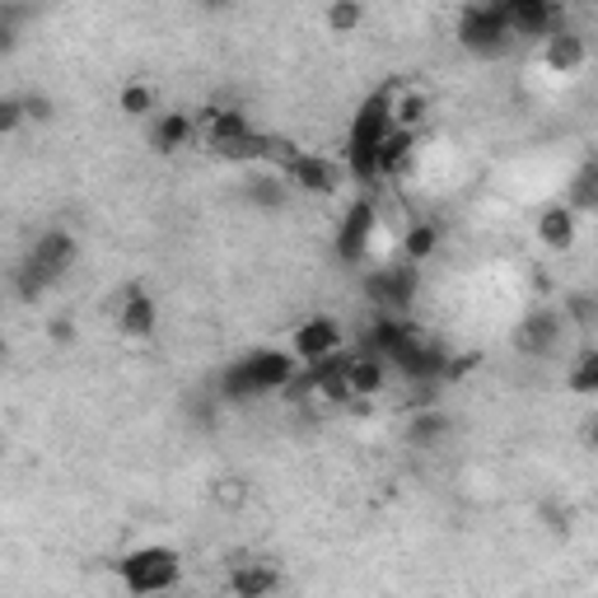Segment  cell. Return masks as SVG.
Instances as JSON below:
<instances>
[{
    "label": "cell",
    "mask_w": 598,
    "mask_h": 598,
    "mask_svg": "<svg viewBox=\"0 0 598 598\" xmlns=\"http://www.w3.org/2000/svg\"><path fill=\"white\" fill-rule=\"evenodd\" d=\"M192 136H197V117L192 113H160L150 122V150L154 154H179L192 146Z\"/></svg>",
    "instance_id": "cell-15"
},
{
    "label": "cell",
    "mask_w": 598,
    "mask_h": 598,
    "mask_svg": "<svg viewBox=\"0 0 598 598\" xmlns=\"http://www.w3.org/2000/svg\"><path fill=\"white\" fill-rule=\"evenodd\" d=\"M206 140H210V150H220V146H230V140L239 136H249V117H243L239 108H206Z\"/></svg>",
    "instance_id": "cell-21"
},
{
    "label": "cell",
    "mask_w": 598,
    "mask_h": 598,
    "mask_svg": "<svg viewBox=\"0 0 598 598\" xmlns=\"http://www.w3.org/2000/svg\"><path fill=\"white\" fill-rule=\"evenodd\" d=\"M0 20L14 24V28H24L33 20V5H28V0H0Z\"/></svg>",
    "instance_id": "cell-31"
},
{
    "label": "cell",
    "mask_w": 598,
    "mask_h": 598,
    "mask_svg": "<svg viewBox=\"0 0 598 598\" xmlns=\"http://www.w3.org/2000/svg\"><path fill=\"white\" fill-rule=\"evenodd\" d=\"M459 43H463V51H472V57L496 61V57H505V51L515 47V33H509L505 14L491 10L482 0V5H468L459 14Z\"/></svg>",
    "instance_id": "cell-3"
},
{
    "label": "cell",
    "mask_w": 598,
    "mask_h": 598,
    "mask_svg": "<svg viewBox=\"0 0 598 598\" xmlns=\"http://www.w3.org/2000/svg\"><path fill=\"white\" fill-rule=\"evenodd\" d=\"M10 356V346H5V337H0V360H5Z\"/></svg>",
    "instance_id": "cell-35"
},
{
    "label": "cell",
    "mask_w": 598,
    "mask_h": 598,
    "mask_svg": "<svg viewBox=\"0 0 598 598\" xmlns=\"http://www.w3.org/2000/svg\"><path fill=\"white\" fill-rule=\"evenodd\" d=\"M154 327H160V304H154V295L146 286H127L117 299V332L122 337L146 342V337H154Z\"/></svg>",
    "instance_id": "cell-10"
},
{
    "label": "cell",
    "mask_w": 598,
    "mask_h": 598,
    "mask_svg": "<svg viewBox=\"0 0 598 598\" xmlns=\"http://www.w3.org/2000/svg\"><path fill=\"white\" fill-rule=\"evenodd\" d=\"M389 117H393V127H402V131H421V127H426V117H430V99L421 90H398L389 99Z\"/></svg>",
    "instance_id": "cell-22"
},
{
    "label": "cell",
    "mask_w": 598,
    "mask_h": 598,
    "mask_svg": "<svg viewBox=\"0 0 598 598\" xmlns=\"http://www.w3.org/2000/svg\"><path fill=\"white\" fill-rule=\"evenodd\" d=\"M117 108L127 113V117H146V113H154V90L146 80H131L127 90H122V99H117Z\"/></svg>",
    "instance_id": "cell-28"
},
{
    "label": "cell",
    "mask_w": 598,
    "mask_h": 598,
    "mask_svg": "<svg viewBox=\"0 0 598 598\" xmlns=\"http://www.w3.org/2000/svg\"><path fill=\"white\" fill-rule=\"evenodd\" d=\"M538 239L548 243L552 253H571L575 239H579V216H575L566 202L548 206V210H542V220H538Z\"/></svg>",
    "instance_id": "cell-16"
},
{
    "label": "cell",
    "mask_w": 598,
    "mask_h": 598,
    "mask_svg": "<svg viewBox=\"0 0 598 598\" xmlns=\"http://www.w3.org/2000/svg\"><path fill=\"white\" fill-rule=\"evenodd\" d=\"M346 369H350V350H327V356L309 360V365H304V375H309V389H313V398L332 402V407H342V402H350Z\"/></svg>",
    "instance_id": "cell-11"
},
{
    "label": "cell",
    "mask_w": 598,
    "mask_h": 598,
    "mask_svg": "<svg viewBox=\"0 0 598 598\" xmlns=\"http://www.w3.org/2000/svg\"><path fill=\"white\" fill-rule=\"evenodd\" d=\"M47 337H51V346H70V342H76V319L57 313V319L47 323Z\"/></svg>",
    "instance_id": "cell-32"
},
{
    "label": "cell",
    "mask_w": 598,
    "mask_h": 598,
    "mask_svg": "<svg viewBox=\"0 0 598 598\" xmlns=\"http://www.w3.org/2000/svg\"><path fill=\"white\" fill-rule=\"evenodd\" d=\"M369 243H375V202H350V210L342 216L337 225V239H332V253L346 267H356V262L369 257Z\"/></svg>",
    "instance_id": "cell-5"
},
{
    "label": "cell",
    "mask_w": 598,
    "mask_h": 598,
    "mask_svg": "<svg viewBox=\"0 0 598 598\" xmlns=\"http://www.w3.org/2000/svg\"><path fill=\"white\" fill-rule=\"evenodd\" d=\"M117 575H122V585H127L131 594H169V589H179V579H183V561L173 548H136L117 561Z\"/></svg>",
    "instance_id": "cell-2"
},
{
    "label": "cell",
    "mask_w": 598,
    "mask_h": 598,
    "mask_svg": "<svg viewBox=\"0 0 598 598\" xmlns=\"http://www.w3.org/2000/svg\"><path fill=\"white\" fill-rule=\"evenodd\" d=\"M20 33H24V28H14V24L0 20V57H10V51L20 47Z\"/></svg>",
    "instance_id": "cell-34"
},
{
    "label": "cell",
    "mask_w": 598,
    "mask_h": 598,
    "mask_svg": "<svg viewBox=\"0 0 598 598\" xmlns=\"http://www.w3.org/2000/svg\"><path fill=\"white\" fill-rule=\"evenodd\" d=\"M206 5H210V0H206Z\"/></svg>",
    "instance_id": "cell-37"
},
{
    "label": "cell",
    "mask_w": 598,
    "mask_h": 598,
    "mask_svg": "<svg viewBox=\"0 0 598 598\" xmlns=\"http://www.w3.org/2000/svg\"><path fill=\"white\" fill-rule=\"evenodd\" d=\"M47 290H51V276H43L33 262H20V267H14V295H20L24 304H38Z\"/></svg>",
    "instance_id": "cell-24"
},
{
    "label": "cell",
    "mask_w": 598,
    "mask_h": 598,
    "mask_svg": "<svg viewBox=\"0 0 598 598\" xmlns=\"http://www.w3.org/2000/svg\"><path fill=\"white\" fill-rule=\"evenodd\" d=\"M299 369L295 360V350H253V356H243L234 360L230 369H225V379H220V393L225 398H257V393H280L290 383V375Z\"/></svg>",
    "instance_id": "cell-1"
},
{
    "label": "cell",
    "mask_w": 598,
    "mask_h": 598,
    "mask_svg": "<svg viewBox=\"0 0 598 598\" xmlns=\"http://www.w3.org/2000/svg\"><path fill=\"white\" fill-rule=\"evenodd\" d=\"M407 319H402V313H375V323H369L365 327V350H375V356H383V360H389L393 356V350H398V342L402 337H407Z\"/></svg>",
    "instance_id": "cell-20"
},
{
    "label": "cell",
    "mask_w": 598,
    "mask_h": 598,
    "mask_svg": "<svg viewBox=\"0 0 598 598\" xmlns=\"http://www.w3.org/2000/svg\"><path fill=\"white\" fill-rule=\"evenodd\" d=\"M210 5H216V0H210Z\"/></svg>",
    "instance_id": "cell-36"
},
{
    "label": "cell",
    "mask_w": 598,
    "mask_h": 598,
    "mask_svg": "<svg viewBox=\"0 0 598 598\" xmlns=\"http://www.w3.org/2000/svg\"><path fill=\"white\" fill-rule=\"evenodd\" d=\"M548 47H542V61H548V70H556V76H571V70H579L585 66V57H589V47H585V38H579L575 28H552L548 38H542Z\"/></svg>",
    "instance_id": "cell-14"
},
{
    "label": "cell",
    "mask_w": 598,
    "mask_h": 598,
    "mask_svg": "<svg viewBox=\"0 0 598 598\" xmlns=\"http://www.w3.org/2000/svg\"><path fill=\"white\" fill-rule=\"evenodd\" d=\"M76 257H80V243H76V234H66V230H43L38 239H33V249L24 253V262H33L43 276H51V286L76 267Z\"/></svg>",
    "instance_id": "cell-8"
},
{
    "label": "cell",
    "mask_w": 598,
    "mask_h": 598,
    "mask_svg": "<svg viewBox=\"0 0 598 598\" xmlns=\"http://www.w3.org/2000/svg\"><path fill=\"white\" fill-rule=\"evenodd\" d=\"M486 5H491V10H501L505 20H509L515 10H533V5H548V0H486Z\"/></svg>",
    "instance_id": "cell-33"
},
{
    "label": "cell",
    "mask_w": 598,
    "mask_h": 598,
    "mask_svg": "<svg viewBox=\"0 0 598 598\" xmlns=\"http://www.w3.org/2000/svg\"><path fill=\"white\" fill-rule=\"evenodd\" d=\"M290 350H295V360H304V365L327 356V350H342V323L327 319V313H313V319H304L295 327Z\"/></svg>",
    "instance_id": "cell-12"
},
{
    "label": "cell",
    "mask_w": 598,
    "mask_h": 598,
    "mask_svg": "<svg viewBox=\"0 0 598 598\" xmlns=\"http://www.w3.org/2000/svg\"><path fill=\"white\" fill-rule=\"evenodd\" d=\"M280 164H286V183H290L295 192H309V197H332V192H337V183H342L337 164L319 160V154H299V150H290Z\"/></svg>",
    "instance_id": "cell-9"
},
{
    "label": "cell",
    "mask_w": 598,
    "mask_h": 598,
    "mask_svg": "<svg viewBox=\"0 0 598 598\" xmlns=\"http://www.w3.org/2000/svg\"><path fill=\"white\" fill-rule=\"evenodd\" d=\"M290 183H286V173H257V179H249L243 183V197H249L253 206H262V210H280L290 202Z\"/></svg>",
    "instance_id": "cell-23"
},
{
    "label": "cell",
    "mask_w": 598,
    "mask_h": 598,
    "mask_svg": "<svg viewBox=\"0 0 598 598\" xmlns=\"http://www.w3.org/2000/svg\"><path fill=\"white\" fill-rule=\"evenodd\" d=\"M449 430H453V421L439 407H416L407 421V445L412 449H439L449 439Z\"/></svg>",
    "instance_id": "cell-18"
},
{
    "label": "cell",
    "mask_w": 598,
    "mask_h": 598,
    "mask_svg": "<svg viewBox=\"0 0 598 598\" xmlns=\"http://www.w3.org/2000/svg\"><path fill=\"white\" fill-rule=\"evenodd\" d=\"M566 327H571V319L561 309H533V313H524V323L515 327V346L524 356H552V350H561Z\"/></svg>",
    "instance_id": "cell-6"
},
{
    "label": "cell",
    "mask_w": 598,
    "mask_h": 598,
    "mask_svg": "<svg viewBox=\"0 0 598 598\" xmlns=\"http://www.w3.org/2000/svg\"><path fill=\"white\" fill-rule=\"evenodd\" d=\"M360 24H365L360 0H332V5H327V28L332 33H356Z\"/></svg>",
    "instance_id": "cell-26"
},
{
    "label": "cell",
    "mask_w": 598,
    "mask_h": 598,
    "mask_svg": "<svg viewBox=\"0 0 598 598\" xmlns=\"http://www.w3.org/2000/svg\"><path fill=\"white\" fill-rule=\"evenodd\" d=\"M416 290H421V272H416V262H393V267H379V272H369V276H365V295H369V304L383 309V313H402V309H412Z\"/></svg>",
    "instance_id": "cell-4"
},
{
    "label": "cell",
    "mask_w": 598,
    "mask_h": 598,
    "mask_svg": "<svg viewBox=\"0 0 598 598\" xmlns=\"http://www.w3.org/2000/svg\"><path fill=\"white\" fill-rule=\"evenodd\" d=\"M20 127H24V103L14 94H0V136L20 131Z\"/></svg>",
    "instance_id": "cell-29"
},
{
    "label": "cell",
    "mask_w": 598,
    "mask_h": 598,
    "mask_svg": "<svg viewBox=\"0 0 598 598\" xmlns=\"http://www.w3.org/2000/svg\"><path fill=\"white\" fill-rule=\"evenodd\" d=\"M571 393H579V398H594L598 393V350L594 346L579 350V360L571 369Z\"/></svg>",
    "instance_id": "cell-25"
},
{
    "label": "cell",
    "mask_w": 598,
    "mask_h": 598,
    "mask_svg": "<svg viewBox=\"0 0 598 598\" xmlns=\"http://www.w3.org/2000/svg\"><path fill=\"white\" fill-rule=\"evenodd\" d=\"M416 160V131L393 127L389 136L379 140V179H402Z\"/></svg>",
    "instance_id": "cell-17"
},
{
    "label": "cell",
    "mask_w": 598,
    "mask_h": 598,
    "mask_svg": "<svg viewBox=\"0 0 598 598\" xmlns=\"http://www.w3.org/2000/svg\"><path fill=\"white\" fill-rule=\"evenodd\" d=\"M225 589L239 594V598H262V594H276L280 589V575L272 566H262V561H243V566L230 571Z\"/></svg>",
    "instance_id": "cell-19"
},
{
    "label": "cell",
    "mask_w": 598,
    "mask_h": 598,
    "mask_svg": "<svg viewBox=\"0 0 598 598\" xmlns=\"http://www.w3.org/2000/svg\"><path fill=\"white\" fill-rule=\"evenodd\" d=\"M389 360L375 356V350H360V356H350V369H346V389L350 398H379L389 389Z\"/></svg>",
    "instance_id": "cell-13"
},
{
    "label": "cell",
    "mask_w": 598,
    "mask_h": 598,
    "mask_svg": "<svg viewBox=\"0 0 598 598\" xmlns=\"http://www.w3.org/2000/svg\"><path fill=\"white\" fill-rule=\"evenodd\" d=\"M24 122H51L57 117V103H51V94H24Z\"/></svg>",
    "instance_id": "cell-30"
},
{
    "label": "cell",
    "mask_w": 598,
    "mask_h": 598,
    "mask_svg": "<svg viewBox=\"0 0 598 598\" xmlns=\"http://www.w3.org/2000/svg\"><path fill=\"white\" fill-rule=\"evenodd\" d=\"M435 249H439V230H435V225H412L407 239H402V253H407V262H426Z\"/></svg>",
    "instance_id": "cell-27"
},
{
    "label": "cell",
    "mask_w": 598,
    "mask_h": 598,
    "mask_svg": "<svg viewBox=\"0 0 598 598\" xmlns=\"http://www.w3.org/2000/svg\"><path fill=\"white\" fill-rule=\"evenodd\" d=\"M389 99H393V90H375V94L360 103L356 117H350V140H346V150H379V140L393 131Z\"/></svg>",
    "instance_id": "cell-7"
}]
</instances>
